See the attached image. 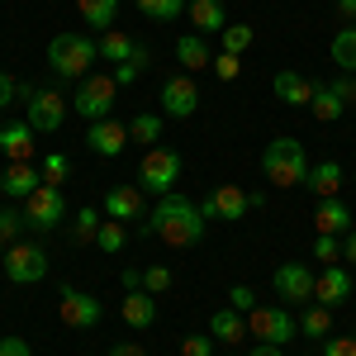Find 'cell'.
I'll use <instances>...</instances> for the list:
<instances>
[{"mask_svg":"<svg viewBox=\"0 0 356 356\" xmlns=\"http://www.w3.org/2000/svg\"><path fill=\"white\" fill-rule=\"evenodd\" d=\"M95 57H100V43L86 38V33H76V29L57 33L53 43H48V67H53L57 76H67V81H86Z\"/></svg>","mask_w":356,"mask_h":356,"instance_id":"7a4b0ae2","label":"cell"},{"mask_svg":"<svg viewBox=\"0 0 356 356\" xmlns=\"http://www.w3.org/2000/svg\"><path fill=\"white\" fill-rule=\"evenodd\" d=\"M337 15H342L347 24H356V0H337Z\"/></svg>","mask_w":356,"mask_h":356,"instance_id":"816d5d0a","label":"cell"},{"mask_svg":"<svg viewBox=\"0 0 356 356\" xmlns=\"http://www.w3.org/2000/svg\"><path fill=\"white\" fill-rule=\"evenodd\" d=\"M352 290H356L352 275H347V266H337V261H332V266H323V271H318V280H314V300L328 304V309H332V304H342Z\"/></svg>","mask_w":356,"mask_h":356,"instance_id":"2e32d148","label":"cell"},{"mask_svg":"<svg viewBox=\"0 0 356 356\" xmlns=\"http://www.w3.org/2000/svg\"><path fill=\"white\" fill-rule=\"evenodd\" d=\"M252 356H285V352H280V347H266V342H257V352H252Z\"/></svg>","mask_w":356,"mask_h":356,"instance_id":"f5cc1de1","label":"cell"},{"mask_svg":"<svg viewBox=\"0 0 356 356\" xmlns=\"http://www.w3.org/2000/svg\"><path fill=\"white\" fill-rule=\"evenodd\" d=\"M309 110H314L318 124H337V119L347 114V105H342V95H337L332 86H318V90H314V100H309Z\"/></svg>","mask_w":356,"mask_h":356,"instance_id":"4316f807","label":"cell"},{"mask_svg":"<svg viewBox=\"0 0 356 356\" xmlns=\"http://www.w3.org/2000/svg\"><path fill=\"white\" fill-rule=\"evenodd\" d=\"M105 219H147V209H143V191L138 186H110L105 191Z\"/></svg>","mask_w":356,"mask_h":356,"instance_id":"9a60e30c","label":"cell"},{"mask_svg":"<svg viewBox=\"0 0 356 356\" xmlns=\"http://www.w3.org/2000/svg\"><path fill=\"white\" fill-rule=\"evenodd\" d=\"M171 280H176V275L166 271V266H147V271H143V290H147V295H166Z\"/></svg>","mask_w":356,"mask_h":356,"instance_id":"74e56055","label":"cell"},{"mask_svg":"<svg viewBox=\"0 0 356 356\" xmlns=\"http://www.w3.org/2000/svg\"><path fill=\"white\" fill-rule=\"evenodd\" d=\"M228 309L252 314V309H257V290H252V285H233V290H228Z\"/></svg>","mask_w":356,"mask_h":356,"instance_id":"60d3db41","label":"cell"},{"mask_svg":"<svg viewBox=\"0 0 356 356\" xmlns=\"http://www.w3.org/2000/svg\"><path fill=\"white\" fill-rule=\"evenodd\" d=\"M0 152H5L10 162H29V157H33V129H29V124L0 129Z\"/></svg>","mask_w":356,"mask_h":356,"instance_id":"d4e9b609","label":"cell"},{"mask_svg":"<svg viewBox=\"0 0 356 356\" xmlns=\"http://www.w3.org/2000/svg\"><path fill=\"white\" fill-rule=\"evenodd\" d=\"M129 143L157 147V143H162V114H134V119H129Z\"/></svg>","mask_w":356,"mask_h":356,"instance_id":"83f0119b","label":"cell"},{"mask_svg":"<svg viewBox=\"0 0 356 356\" xmlns=\"http://www.w3.org/2000/svg\"><path fill=\"white\" fill-rule=\"evenodd\" d=\"M100 57H105V62H114V67H124V62H138V57H143V48H138L124 29H105V38H100Z\"/></svg>","mask_w":356,"mask_h":356,"instance_id":"603a6c76","label":"cell"},{"mask_svg":"<svg viewBox=\"0 0 356 356\" xmlns=\"http://www.w3.org/2000/svg\"><path fill=\"white\" fill-rule=\"evenodd\" d=\"M143 233L162 238L166 247H200V238H204V214H200V204H191L186 195H162L157 209L143 219Z\"/></svg>","mask_w":356,"mask_h":356,"instance_id":"6da1fadb","label":"cell"},{"mask_svg":"<svg viewBox=\"0 0 356 356\" xmlns=\"http://www.w3.org/2000/svg\"><path fill=\"white\" fill-rule=\"evenodd\" d=\"M0 356H33V347L24 337H0Z\"/></svg>","mask_w":356,"mask_h":356,"instance_id":"f6af8a7d","label":"cell"},{"mask_svg":"<svg viewBox=\"0 0 356 356\" xmlns=\"http://www.w3.org/2000/svg\"><path fill=\"white\" fill-rule=\"evenodd\" d=\"M314 228H318V233H332V238H337V233H352V209H347L337 195H332V200H318Z\"/></svg>","mask_w":356,"mask_h":356,"instance_id":"ffe728a7","label":"cell"},{"mask_svg":"<svg viewBox=\"0 0 356 356\" xmlns=\"http://www.w3.org/2000/svg\"><path fill=\"white\" fill-rule=\"evenodd\" d=\"M271 90H275V100H280V105H309V100H314V90H318V86L309 81V76H304V72H275Z\"/></svg>","mask_w":356,"mask_h":356,"instance_id":"d6986e66","label":"cell"},{"mask_svg":"<svg viewBox=\"0 0 356 356\" xmlns=\"http://www.w3.org/2000/svg\"><path fill=\"white\" fill-rule=\"evenodd\" d=\"M304 186L318 195V200H332V195H337V186H342V166H337V162H318V166H309Z\"/></svg>","mask_w":356,"mask_h":356,"instance_id":"484cf974","label":"cell"},{"mask_svg":"<svg viewBox=\"0 0 356 356\" xmlns=\"http://www.w3.org/2000/svg\"><path fill=\"white\" fill-rule=\"evenodd\" d=\"M38 186H43V171H33L29 162H10V166H5V176H0V191L10 195V200H19V204H24Z\"/></svg>","mask_w":356,"mask_h":356,"instance_id":"e0dca14e","label":"cell"},{"mask_svg":"<svg viewBox=\"0 0 356 356\" xmlns=\"http://www.w3.org/2000/svg\"><path fill=\"white\" fill-rule=\"evenodd\" d=\"M143 62H147V57H138V62H124V67H114V81H119V86H134L138 76H143Z\"/></svg>","mask_w":356,"mask_h":356,"instance_id":"7bdbcfd3","label":"cell"},{"mask_svg":"<svg viewBox=\"0 0 356 356\" xmlns=\"http://www.w3.org/2000/svg\"><path fill=\"white\" fill-rule=\"evenodd\" d=\"M247 332L257 337V342H266V347H285L290 337H300V323L280 309V304H257L252 314H247Z\"/></svg>","mask_w":356,"mask_h":356,"instance_id":"8992f818","label":"cell"},{"mask_svg":"<svg viewBox=\"0 0 356 356\" xmlns=\"http://www.w3.org/2000/svg\"><path fill=\"white\" fill-rule=\"evenodd\" d=\"M100 300L95 295H86V290H76V285H62L57 290V318L67 323V328H81V332H90L95 323H100Z\"/></svg>","mask_w":356,"mask_h":356,"instance_id":"9c48e42d","label":"cell"},{"mask_svg":"<svg viewBox=\"0 0 356 356\" xmlns=\"http://www.w3.org/2000/svg\"><path fill=\"white\" fill-rule=\"evenodd\" d=\"M176 181H181V152H171V147H147V152H143V166H138V191L176 195Z\"/></svg>","mask_w":356,"mask_h":356,"instance_id":"277c9868","label":"cell"},{"mask_svg":"<svg viewBox=\"0 0 356 356\" xmlns=\"http://www.w3.org/2000/svg\"><path fill=\"white\" fill-rule=\"evenodd\" d=\"M181 356H214V337H209V332H191V337L181 342Z\"/></svg>","mask_w":356,"mask_h":356,"instance_id":"b9f144b4","label":"cell"},{"mask_svg":"<svg viewBox=\"0 0 356 356\" xmlns=\"http://www.w3.org/2000/svg\"><path fill=\"white\" fill-rule=\"evenodd\" d=\"M15 95H19V86H15L10 76H5V72H0V110H10V105H15Z\"/></svg>","mask_w":356,"mask_h":356,"instance_id":"7dc6e473","label":"cell"},{"mask_svg":"<svg viewBox=\"0 0 356 356\" xmlns=\"http://www.w3.org/2000/svg\"><path fill=\"white\" fill-rule=\"evenodd\" d=\"M252 38H257V33H252V24H228V29L219 33L223 53H233V57H243L247 48H252Z\"/></svg>","mask_w":356,"mask_h":356,"instance_id":"d6a6232c","label":"cell"},{"mask_svg":"<svg viewBox=\"0 0 356 356\" xmlns=\"http://www.w3.org/2000/svg\"><path fill=\"white\" fill-rule=\"evenodd\" d=\"M328 328H332L328 304H309V309H304V318H300V332H309V337H323Z\"/></svg>","mask_w":356,"mask_h":356,"instance_id":"836d02e7","label":"cell"},{"mask_svg":"<svg viewBox=\"0 0 356 356\" xmlns=\"http://www.w3.org/2000/svg\"><path fill=\"white\" fill-rule=\"evenodd\" d=\"M247 209H252V200H247L243 186H214V195L200 204L204 219H243Z\"/></svg>","mask_w":356,"mask_h":356,"instance_id":"5bb4252c","label":"cell"},{"mask_svg":"<svg viewBox=\"0 0 356 356\" xmlns=\"http://www.w3.org/2000/svg\"><path fill=\"white\" fill-rule=\"evenodd\" d=\"M332 62H337L347 76H356V24L337 29V38H332Z\"/></svg>","mask_w":356,"mask_h":356,"instance_id":"f1b7e54d","label":"cell"},{"mask_svg":"<svg viewBox=\"0 0 356 356\" xmlns=\"http://www.w3.org/2000/svg\"><path fill=\"white\" fill-rule=\"evenodd\" d=\"M261 171H266V181H271V186H280V191L304 186V176H309L304 143H300V138H275L271 147L261 152Z\"/></svg>","mask_w":356,"mask_h":356,"instance_id":"3957f363","label":"cell"},{"mask_svg":"<svg viewBox=\"0 0 356 356\" xmlns=\"http://www.w3.org/2000/svg\"><path fill=\"white\" fill-rule=\"evenodd\" d=\"M29 223H24V209H15V204H10V209H0V243L10 247V243H19V233H24Z\"/></svg>","mask_w":356,"mask_h":356,"instance_id":"8d00e7d4","label":"cell"},{"mask_svg":"<svg viewBox=\"0 0 356 356\" xmlns=\"http://www.w3.org/2000/svg\"><path fill=\"white\" fill-rule=\"evenodd\" d=\"M124 323L129 328H152L157 323V295H147V290H134V295H124Z\"/></svg>","mask_w":356,"mask_h":356,"instance_id":"7402d4cb","label":"cell"},{"mask_svg":"<svg viewBox=\"0 0 356 356\" xmlns=\"http://www.w3.org/2000/svg\"><path fill=\"white\" fill-rule=\"evenodd\" d=\"M119 280H124V295L143 290V271H138V266H124V275H119Z\"/></svg>","mask_w":356,"mask_h":356,"instance_id":"c3c4849f","label":"cell"},{"mask_svg":"<svg viewBox=\"0 0 356 356\" xmlns=\"http://www.w3.org/2000/svg\"><path fill=\"white\" fill-rule=\"evenodd\" d=\"M314 257L332 266V261H342V243H337L332 233H318V238H314Z\"/></svg>","mask_w":356,"mask_h":356,"instance_id":"ab89813d","label":"cell"},{"mask_svg":"<svg viewBox=\"0 0 356 356\" xmlns=\"http://www.w3.org/2000/svg\"><path fill=\"white\" fill-rule=\"evenodd\" d=\"M214 76H219V81H238V76H243V57L214 53Z\"/></svg>","mask_w":356,"mask_h":356,"instance_id":"f35d334b","label":"cell"},{"mask_svg":"<svg viewBox=\"0 0 356 356\" xmlns=\"http://www.w3.org/2000/svg\"><path fill=\"white\" fill-rule=\"evenodd\" d=\"M332 90L342 95V105H356V76H347V72H342V76L332 81Z\"/></svg>","mask_w":356,"mask_h":356,"instance_id":"bcb514c9","label":"cell"},{"mask_svg":"<svg viewBox=\"0 0 356 356\" xmlns=\"http://www.w3.org/2000/svg\"><path fill=\"white\" fill-rule=\"evenodd\" d=\"M0 261H5V243H0Z\"/></svg>","mask_w":356,"mask_h":356,"instance_id":"db71d44e","label":"cell"},{"mask_svg":"<svg viewBox=\"0 0 356 356\" xmlns=\"http://www.w3.org/2000/svg\"><path fill=\"white\" fill-rule=\"evenodd\" d=\"M67 110H72V100H62L57 90H29L24 124L33 129V134H57V129H62V119H67Z\"/></svg>","mask_w":356,"mask_h":356,"instance_id":"30bf717a","label":"cell"},{"mask_svg":"<svg viewBox=\"0 0 356 356\" xmlns=\"http://www.w3.org/2000/svg\"><path fill=\"white\" fill-rule=\"evenodd\" d=\"M24 223L33 233H57L67 223V200L57 186H38V191L24 200Z\"/></svg>","mask_w":356,"mask_h":356,"instance_id":"52a82bcc","label":"cell"},{"mask_svg":"<svg viewBox=\"0 0 356 356\" xmlns=\"http://www.w3.org/2000/svg\"><path fill=\"white\" fill-rule=\"evenodd\" d=\"M162 105H166V119H191L200 110V90H195L191 72H176L162 81Z\"/></svg>","mask_w":356,"mask_h":356,"instance_id":"7c38bea8","label":"cell"},{"mask_svg":"<svg viewBox=\"0 0 356 356\" xmlns=\"http://www.w3.org/2000/svg\"><path fill=\"white\" fill-rule=\"evenodd\" d=\"M0 266H5V275H10L15 285H33V280L48 275V252L38 243H10Z\"/></svg>","mask_w":356,"mask_h":356,"instance_id":"ba28073f","label":"cell"},{"mask_svg":"<svg viewBox=\"0 0 356 356\" xmlns=\"http://www.w3.org/2000/svg\"><path fill=\"white\" fill-rule=\"evenodd\" d=\"M176 62H181L186 72H204V67H214V48H209V38H204V33H181V38H176Z\"/></svg>","mask_w":356,"mask_h":356,"instance_id":"ac0fdd59","label":"cell"},{"mask_svg":"<svg viewBox=\"0 0 356 356\" xmlns=\"http://www.w3.org/2000/svg\"><path fill=\"white\" fill-rule=\"evenodd\" d=\"M100 209H90V204H86L81 214H76V223H72V238H76V243H95V233H100Z\"/></svg>","mask_w":356,"mask_h":356,"instance_id":"d590c367","label":"cell"},{"mask_svg":"<svg viewBox=\"0 0 356 356\" xmlns=\"http://www.w3.org/2000/svg\"><path fill=\"white\" fill-rule=\"evenodd\" d=\"M110 356H147L138 342H119V347H110Z\"/></svg>","mask_w":356,"mask_h":356,"instance_id":"681fc988","label":"cell"},{"mask_svg":"<svg viewBox=\"0 0 356 356\" xmlns=\"http://www.w3.org/2000/svg\"><path fill=\"white\" fill-rule=\"evenodd\" d=\"M86 147L95 152V157H119L124 147H129V124H119V119H100V124H90V134H86Z\"/></svg>","mask_w":356,"mask_h":356,"instance_id":"4fadbf2b","label":"cell"},{"mask_svg":"<svg viewBox=\"0 0 356 356\" xmlns=\"http://www.w3.org/2000/svg\"><path fill=\"white\" fill-rule=\"evenodd\" d=\"M323 356H356V337H328Z\"/></svg>","mask_w":356,"mask_h":356,"instance_id":"ee69618b","label":"cell"},{"mask_svg":"<svg viewBox=\"0 0 356 356\" xmlns=\"http://www.w3.org/2000/svg\"><path fill=\"white\" fill-rule=\"evenodd\" d=\"M314 280H318V275L309 271L304 261H285V266H275V275H271L280 304H314Z\"/></svg>","mask_w":356,"mask_h":356,"instance_id":"8fae6325","label":"cell"},{"mask_svg":"<svg viewBox=\"0 0 356 356\" xmlns=\"http://www.w3.org/2000/svg\"><path fill=\"white\" fill-rule=\"evenodd\" d=\"M38 171H43V186H62V181L72 176V157H67V152H48Z\"/></svg>","mask_w":356,"mask_h":356,"instance_id":"e575fe53","label":"cell"},{"mask_svg":"<svg viewBox=\"0 0 356 356\" xmlns=\"http://www.w3.org/2000/svg\"><path fill=\"white\" fill-rule=\"evenodd\" d=\"M124 243H129V223H119V219H105L100 223V233H95V247L100 252H124Z\"/></svg>","mask_w":356,"mask_h":356,"instance_id":"1f68e13d","label":"cell"},{"mask_svg":"<svg viewBox=\"0 0 356 356\" xmlns=\"http://www.w3.org/2000/svg\"><path fill=\"white\" fill-rule=\"evenodd\" d=\"M134 5L152 19V24H171L176 15H186V10H191V0H134Z\"/></svg>","mask_w":356,"mask_h":356,"instance_id":"4dcf8cb0","label":"cell"},{"mask_svg":"<svg viewBox=\"0 0 356 356\" xmlns=\"http://www.w3.org/2000/svg\"><path fill=\"white\" fill-rule=\"evenodd\" d=\"M76 10L90 29H110L114 15H119V0H76Z\"/></svg>","mask_w":356,"mask_h":356,"instance_id":"f546056e","label":"cell"},{"mask_svg":"<svg viewBox=\"0 0 356 356\" xmlns=\"http://www.w3.org/2000/svg\"><path fill=\"white\" fill-rule=\"evenodd\" d=\"M186 15H191V24L200 29L204 38H209V33H223V29H228V15H223V5H219V0H191V10H186Z\"/></svg>","mask_w":356,"mask_h":356,"instance_id":"cb8c5ba5","label":"cell"},{"mask_svg":"<svg viewBox=\"0 0 356 356\" xmlns=\"http://www.w3.org/2000/svg\"><path fill=\"white\" fill-rule=\"evenodd\" d=\"M114 90H119V81H114V76L90 72V76L76 86V95H72V110L81 114L86 124H100V119H110V110H114Z\"/></svg>","mask_w":356,"mask_h":356,"instance_id":"5b68a950","label":"cell"},{"mask_svg":"<svg viewBox=\"0 0 356 356\" xmlns=\"http://www.w3.org/2000/svg\"><path fill=\"white\" fill-rule=\"evenodd\" d=\"M209 337L223 342V347H243V337H252V332H247V323H243L238 309H219V314L209 318Z\"/></svg>","mask_w":356,"mask_h":356,"instance_id":"44dd1931","label":"cell"},{"mask_svg":"<svg viewBox=\"0 0 356 356\" xmlns=\"http://www.w3.org/2000/svg\"><path fill=\"white\" fill-rule=\"evenodd\" d=\"M342 261H356V228L342 238Z\"/></svg>","mask_w":356,"mask_h":356,"instance_id":"f907efd6","label":"cell"}]
</instances>
